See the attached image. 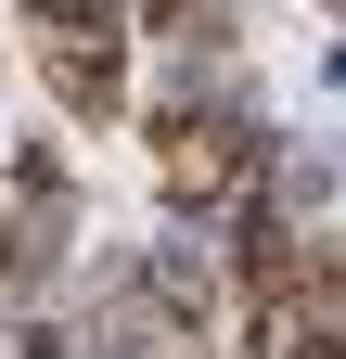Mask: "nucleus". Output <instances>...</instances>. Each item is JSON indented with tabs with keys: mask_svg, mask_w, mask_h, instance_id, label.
<instances>
[{
	"mask_svg": "<svg viewBox=\"0 0 346 359\" xmlns=\"http://www.w3.org/2000/svg\"><path fill=\"white\" fill-rule=\"evenodd\" d=\"M333 13H346V0H333Z\"/></svg>",
	"mask_w": 346,
	"mask_h": 359,
	"instance_id": "obj_2",
	"label": "nucleus"
},
{
	"mask_svg": "<svg viewBox=\"0 0 346 359\" xmlns=\"http://www.w3.org/2000/svg\"><path fill=\"white\" fill-rule=\"evenodd\" d=\"M154 180H167V205H244V180H256V128L231 103H180L154 128Z\"/></svg>",
	"mask_w": 346,
	"mask_h": 359,
	"instance_id": "obj_1",
	"label": "nucleus"
}]
</instances>
